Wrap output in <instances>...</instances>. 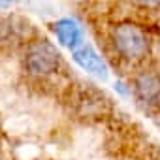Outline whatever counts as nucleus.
<instances>
[{"instance_id": "20e7f679", "label": "nucleus", "mask_w": 160, "mask_h": 160, "mask_svg": "<svg viewBox=\"0 0 160 160\" xmlns=\"http://www.w3.org/2000/svg\"><path fill=\"white\" fill-rule=\"evenodd\" d=\"M72 57L83 70H87V72H91V73H94L98 77L108 75V66H106L104 58L96 53V49L92 45H87V43L79 45L77 49L72 51Z\"/></svg>"}, {"instance_id": "f03ea898", "label": "nucleus", "mask_w": 160, "mask_h": 160, "mask_svg": "<svg viewBox=\"0 0 160 160\" xmlns=\"http://www.w3.org/2000/svg\"><path fill=\"white\" fill-rule=\"evenodd\" d=\"M58 62H60V55L49 42L32 43L25 55V66L28 68L30 73L36 75H47L57 72Z\"/></svg>"}, {"instance_id": "39448f33", "label": "nucleus", "mask_w": 160, "mask_h": 160, "mask_svg": "<svg viewBox=\"0 0 160 160\" xmlns=\"http://www.w3.org/2000/svg\"><path fill=\"white\" fill-rule=\"evenodd\" d=\"M53 32L55 36L58 38V42L68 47V49H77L79 45H83V28L79 27L77 21L70 19V17H64V19H58L55 25H53Z\"/></svg>"}, {"instance_id": "f257e3e1", "label": "nucleus", "mask_w": 160, "mask_h": 160, "mask_svg": "<svg viewBox=\"0 0 160 160\" xmlns=\"http://www.w3.org/2000/svg\"><path fill=\"white\" fill-rule=\"evenodd\" d=\"M113 45L128 60L141 58L149 51V40L145 32L132 23H122L113 30Z\"/></svg>"}, {"instance_id": "7ed1b4c3", "label": "nucleus", "mask_w": 160, "mask_h": 160, "mask_svg": "<svg viewBox=\"0 0 160 160\" xmlns=\"http://www.w3.org/2000/svg\"><path fill=\"white\" fill-rule=\"evenodd\" d=\"M134 94L141 104L154 106L160 102V73L143 72L134 79Z\"/></svg>"}]
</instances>
